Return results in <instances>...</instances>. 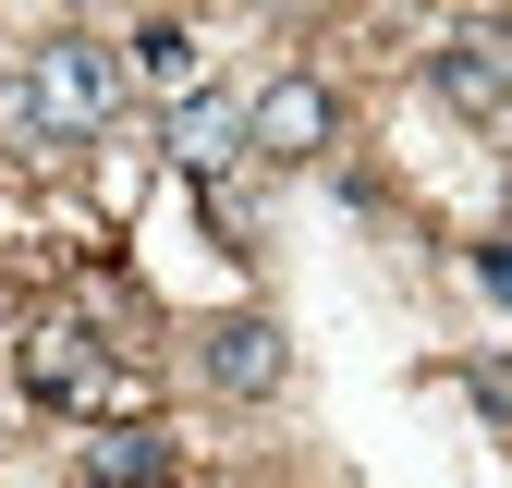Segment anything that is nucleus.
Wrapping results in <instances>:
<instances>
[{
    "mask_svg": "<svg viewBox=\"0 0 512 488\" xmlns=\"http://www.w3.org/2000/svg\"><path fill=\"white\" fill-rule=\"evenodd\" d=\"M122 86H135V74H122L98 37H49L25 74L0 86V135H37V147L49 135H98V122L122 110Z\"/></svg>",
    "mask_w": 512,
    "mask_h": 488,
    "instance_id": "f257e3e1",
    "label": "nucleus"
},
{
    "mask_svg": "<svg viewBox=\"0 0 512 488\" xmlns=\"http://www.w3.org/2000/svg\"><path fill=\"white\" fill-rule=\"evenodd\" d=\"M25 391L37 403H74V415H98V427H122L135 415V379L98 354V330H74V318H37L25 330Z\"/></svg>",
    "mask_w": 512,
    "mask_h": 488,
    "instance_id": "f03ea898",
    "label": "nucleus"
},
{
    "mask_svg": "<svg viewBox=\"0 0 512 488\" xmlns=\"http://www.w3.org/2000/svg\"><path fill=\"white\" fill-rule=\"evenodd\" d=\"M281 366H293L281 318H208V330H196V379H208L220 403H269Z\"/></svg>",
    "mask_w": 512,
    "mask_h": 488,
    "instance_id": "7ed1b4c3",
    "label": "nucleus"
},
{
    "mask_svg": "<svg viewBox=\"0 0 512 488\" xmlns=\"http://www.w3.org/2000/svg\"><path fill=\"white\" fill-rule=\"evenodd\" d=\"M244 147L256 159H317V147H330V86H317V74H281V86H256L244 98Z\"/></svg>",
    "mask_w": 512,
    "mask_h": 488,
    "instance_id": "20e7f679",
    "label": "nucleus"
},
{
    "mask_svg": "<svg viewBox=\"0 0 512 488\" xmlns=\"http://www.w3.org/2000/svg\"><path fill=\"white\" fill-rule=\"evenodd\" d=\"M427 74H439V98H452L464 122H500V110H512V37H500V25H452Z\"/></svg>",
    "mask_w": 512,
    "mask_h": 488,
    "instance_id": "39448f33",
    "label": "nucleus"
},
{
    "mask_svg": "<svg viewBox=\"0 0 512 488\" xmlns=\"http://www.w3.org/2000/svg\"><path fill=\"white\" fill-rule=\"evenodd\" d=\"M86 488H171V440L135 427V415L98 427V440H86Z\"/></svg>",
    "mask_w": 512,
    "mask_h": 488,
    "instance_id": "423d86ee",
    "label": "nucleus"
},
{
    "mask_svg": "<svg viewBox=\"0 0 512 488\" xmlns=\"http://www.w3.org/2000/svg\"><path fill=\"white\" fill-rule=\"evenodd\" d=\"M232 147H244V110H232V98H183V122H171V159H183V171H220Z\"/></svg>",
    "mask_w": 512,
    "mask_h": 488,
    "instance_id": "0eeeda50",
    "label": "nucleus"
},
{
    "mask_svg": "<svg viewBox=\"0 0 512 488\" xmlns=\"http://www.w3.org/2000/svg\"><path fill=\"white\" fill-rule=\"evenodd\" d=\"M135 74L171 86V98H196V37H183V25H147V37H135Z\"/></svg>",
    "mask_w": 512,
    "mask_h": 488,
    "instance_id": "6e6552de",
    "label": "nucleus"
},
{
    "mask_svg": "<svg viewBox=\"0 0 512 488\" xmlns=\"http://www.w3.org/2000/svg\"><path fill=\"white\" fill-rule=\"evenodd\" d=\"M476 281H488V293L512 305V244H488V257H476Z\"/></svg>",
    "mask_w": 512,
    "mask_h": 488,
    "instance_id": "1a4fd4ad",
    "label": "nucleus"
}]
</instances>
